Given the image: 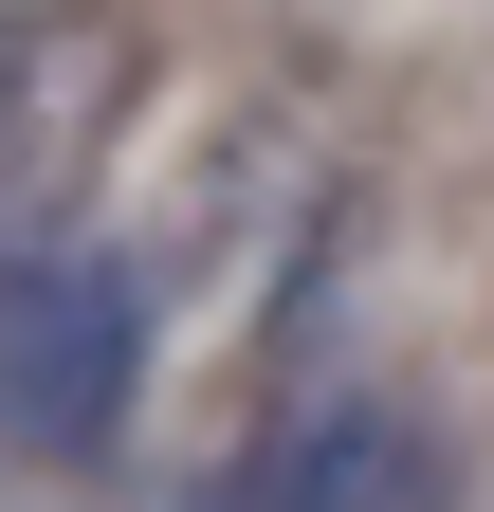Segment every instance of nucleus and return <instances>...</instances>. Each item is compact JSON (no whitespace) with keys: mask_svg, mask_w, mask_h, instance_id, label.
Here are the masks:
<instances>
[{"mask_svg":"<svg viewBox=\"0 0 494 512\" xmlns=\"http://www.w3.org/2000/svg\"><path fill=\"white\" fill-rule=\"evenodd\" d=\"M129 366H147V311L92 238H0V439L19 458H92L129 421Z\"/></svg>","mask_w":494,"mask_h":512,"instance_id":"1","label":"nucleus"},{"mask_svg":"<svg viewBox=\"0 0 494 512\" xmlns=\"http://www.w3.org/2000/svg\"><path fill=\"white\" fill-rule=\"evenodd\" d=\"M257 494H440V439H403V421H330V439H275Z\"/></svg>","mask_w":494,"mask_h":512,"instance_id":"2","label":"nucleus"}]
</instances>
